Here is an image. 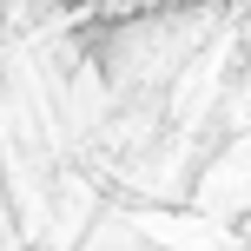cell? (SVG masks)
<instances>
[{
    "label": "cell",
    "mask_w": 251,
    "mask_h": 251,
    "mask_svg": "<svg viewBox=\"0 0 251 251\" xmlns=\"http://www.w3.org/2000/svg\"><path fill=\"white\" fill-rule=\"evenodd\" d=\"M185 7H212V0H86L79 7V20H126V26H139V20H165V13H185Z\"/></svg>",
    "instance_id": "obj_1"
}]
</instances>
